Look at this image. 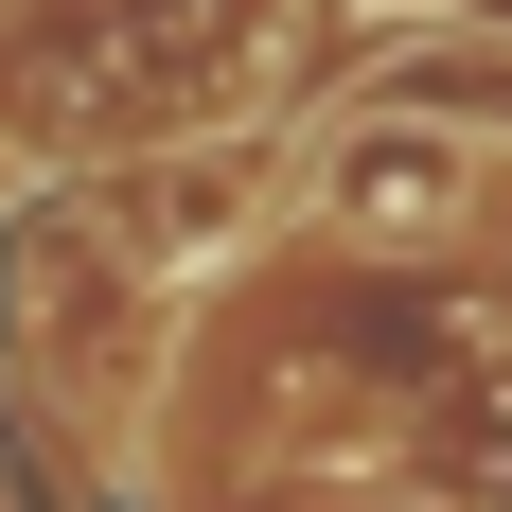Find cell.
Returning a JSON list of instances; mask_svg holds the SVG:
<instances>
[{
	"instance_id": "obj_1",
	"label": "cell",
	"mask_w": 512,
	"mask_h": 512,
	"mask_svg": "<svg viewBox=\"0 0 512 512\" xmlns=\"http://www.w3.org/2000/svg\"><path fill=\"white\" fill-rule=\"evenodd\" d=\"M477 177H495V159H477L460 124H424V106H354V124L301 159V212H318L354 265H407V248H460V230H477Z\"/></svg>"
},
{
	"instance_id": "obj_2",
	"label": "cell",
	"mask_w": 512,
	"mask_h": 512,
	"mask_svg": "<svg viewBox=\"0 0 512 512\" xmlns=\"http://www.w3.org/2000/svg\"><path fill=\"white\" fill-rule=\"evenodd\" d=\"M442 18H460V36H512V0H442Z\"/></svg>"
},
{
	"instance_id": "obj_3",
	"label": "cell",
	"mask_w": 512,
	"mask_h": 512,
	"mask_svg": "<svg viewBox=\"0 0 512 512\" xmlns=\"http://www.w3.org/2000/svg\"><path fill=\"white\" fill-rule=\"evenodd\" d=\"M354 18H442V0H354Z\"/></svg>"
}]
</instances>
